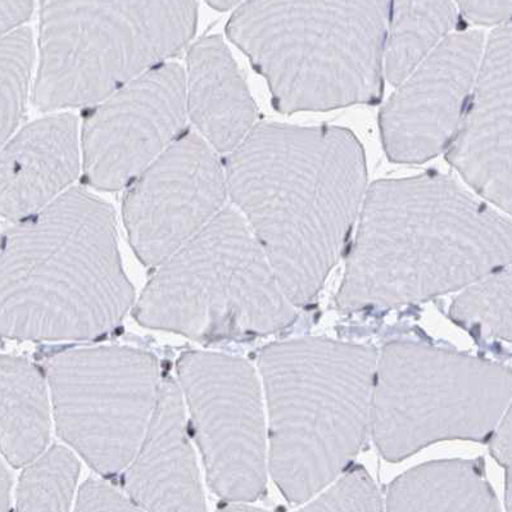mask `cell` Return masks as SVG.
Returning <instances> with one entry per match:
<instances>
[{
  "label": "cell",
  "mask_w": 512,
  "mask_h": 512,
  "mask_svg": "<svg viewBox=\"0 0 512 512\" xmlns=\"http://www.w3.org/2000/svg\"><path fill=\"white\" fill-rule=\"evenodd\" d=\"M278 284L244 217L225 207L157 266L135 319L201 342L258 337L293 320Z\"/></svg>",
  "instance_id": "6"
},
{
  "label": "cell",
  "mask_w": 512,
  "mask_h": 512,
  "mask_svg": "<svg viewBox=\"0 0 512 512\" xmlns=\"http://www.w3.org/2000/svg\"><path fill=\"white\" fill-rule=\"evenodd\" d=\"M125 470L124 487L140 510L206 509L188 439L183 393L169 376L161 380L146 434Z\"/></svg>",
  "instance_id": "14"
},
{
  "label": "cell",
  "mask_w": 512,
  "mask_h": 512,
  "mask_svg": "<svg viewBox=\"0 0 512 512\" xmlns=\"http://www.w3.org/2000/svg\"><path fill=\"white\" fill-rule=\"evenodd\" d=\"M77 511H139L129 496L110 484L90 479L80 488Z\"/></svg>",
  "instance_id": "22"
},
{
  "label": "cell",
  "mask_w": 512,
  "mask_h": 512,
  "mask_svg": "<svg viewBox=\"0 0 512 512\" xmlns=\"http://www.w3.org/2000/svg\"><path fill=\"white\" fill-rule=\"evenodd\" d=\"M178 374L211 488L224 500H256L265 432L255 371L237 357L192 351L180 356Z\"/></svg>",
  "instance_id": "8"
},
{
  "label": "cell",
  "mask_w": 512,
  "mask_h": 512,
  "mask_svg": "<svg viewBox=\"0 0 512 512\" xmlns=\"http://www.w3.org/2000/svg\"><path fill=\"white\" fill-rule=\"evenodd\" d=\"M81 174L80 125L53 113L18 128L0 147V216L18 222L71 189Z\"/></svg>",
  "instance_id": "13"
},
{
  "label": "cell",
  "mask_w": 512,
  "mask_h": 512,
  "mask_svg": "<svg viewBox=\"0 0 512 512\" xmlns=\"http://www.w3.org/2000/svg\"><path fill=\"white\" fill-rule=\"evenodd\" d=\"M197 0H40L34 102L88 107L179 56L197 26Z\"/></svg>",
  "instance_id": "5"
},
{
  "label": "cell",
  "mask_w": 512,
  "mask_h": 512,
  "mask_svg": "<svg viewBox=\"0 0 512 512\" xmlns=\"http://www.w3.org/2000/svg\"><path fill=\"white\" fill-rule=\"evenodd\" d=\"M26 466L17 488V509L69 510L80 471L74 453L65 447L53 446Z\"/></svg>",
  "instance_id": "18"
},
{
  "label": "cell",
  "mask_w": 512,
  "mask_h": 512,
  "mask_svg": "<svg viewBox=\"0 0 512 512\" xmlns=\"http://www.w3.org/2000/svg\"><path fill=\"white\" fill-rule=\"evenodd\" d=\"M122 216L131 247L157 267L225 208V166L196 131H185L125 188Z\"/></svg>",
  "instance_id": "10"
},
{
  "label": "cell",
  "mask_w": 512,
  "mask_h": 512,
  "mask_svg": "<svg viewBox=\"0 0 512 512\" xmlns=\"http://www.w3.org/2000/svg\"><path fill=\"white\" fill-rule=\"evenodd\" d=\"M389 0H246L228 36L276 111H332L383 95Z\"/></svg>",
  "instance_id": "4"
},
{
  "label": "cell",
  "mask_w": 512,
  "mask_h": 512,
  "mask_svg": "<svg viewBox=\"0 0 512 512\" xmlns=\"http://www.w3.org/2000/svg\"><path fill=\"white\" fill-rule=\"evenodd\" d=\"M206 2L219 11H228V9L240 6L246 0H206Z\"/></svg>",
  "instance_id": "27"
},
{
  "label": "cell",
  "mask_w": 512,
  "mask_h": 512,
  "mask_svg": "<svg viewBox=\"0 0 512 512\" xmlns=\"http://www.w3.org/2000/svg\"><path fill=\"white\" fill-rule=\"evenodd\" d=\"M185 98L188 119L217 153L233 152L256 126V103L220 36L190 48Z\"/></svg>",
  "instance_id": "15"
},
{
  "label": "cell",
  "mask_w": 512,
  "mask_h": 512,
  "mask_svg": "<svg viewBox=\"0 0 512 512\" xmlns=\"http://www.w3.org/2000/svg\"><path fill=\"white\" fill-rule=\"evenodd\" d=\"M185 70L166 62L85 107L81 175L90 188L116 192L187 131Z\"/></svg>",
  "instance_id": "9"
},
{
  "label": "cell",
  "mask_w": 512,
  "mask_h": 512,
  "mask_svg": "<svg viewBox=\"0 0 512 512\" xmlns=\"http://www.w3.org/2000/svg\"><path fill=\"white\" fill-rule=\"evenodd\" d=\"M382 498L365 471L355 470L303 511H380Z\"/></svg>",
  "instance_id": "21"
},
{
  "label": "cell",
  "mask_w": 512,
  "mask_h": 512,
  "mask_svg": "<svg viewBox=\"0 0 512 512\" xmlns=\"http://www.w3.org/2000/svg\"><path fill=\"white\" fill-rule=\"evenodd\" d=\"M480 287L466 292L464 297L473 302L474 316L471 315L461 325H473L483 330V326L497 337L511 339V271H495L491 278L484 280Z\"/></svg>",
  "instance_id": "20"
},
{
  "label": "cell",
  "mask_w": 512,
  "mask_h": 512,
  "mask_svg": "<svg viewBox=\"0 0 512 512\" xmlns=\"http://www.w3.org/2000/svg\"><path fill=\"white\" fill-rule=\"evenodd\" d=\"M457 22L452 0H389L384 75L401 84Z\"/></svg>",
  "instance_id": "17"
},
{
  "label": "cell",
  "mask_w": 512,
  "mask_h": 512,
  "mask_svg": "<svg viewBox=\"0 0 512 512\" xmlns=\"http://www.w3.org/2000/svg\"><path fill=\"white\" fill-rule=\"evenodd\" d=\"M484 36L448 35L401 84L379 116L385 153L397 163H423L446 151L468 107Z\"/></svg>",
  "instance_id": "11"
},
{
  "label": "cell",
  "mask_w": 512,
  "mask_h": 512,
  "mask_svg": "<svg viewBox=\"0 0 512 512\" xmlns=\"http://www.w3.org/2000/svg\"><path fill=\"white\" fill-rule=\"evenodd\" d=\"M462 15L477 25L500 26L510 22L511 0H456Z\"/></svg>",
  "instance_id": "23"
},
{
  "label": "cell",
  "mask_w": 512,
  "mask_h": 512,
  "mask_svg": "<svg viewBox=\"0 0 512 512\" xmlns=\"http://www.w3.org/2000/svg\"><path fill=\"white\" fill-rule=\"evenodd\" d=\"M44 374L33 362L0 355V452L21 468L42 455L49 441Z\"/></svg>",
  "instance_id": "16"
},
{
  "label": "cell",
  "mask_w": 512,
  "mask_h": 512,
  "mask_svg": "<svg viewBox=\"0 0 512 512\" xmlns=\"http://www.w3.org/2000/svg\"><path fill=\"white\" fill-rule=\"evenodd\" d=\"M34 6L35 0H0V40L25 27Z\"/></svg>",
  "instance_id": "24"
},
{
  "label": "cell",
  "mask_w": 512,
  "mask_h": 512,
  "mask_svg": "<svg viewBox=\"0 0 512 512\" xmlns=\"http://www.w3.org/2000/svg\"><path fill=\"white\" fill-rule=\"evenodd\" d=\"M492 451L501 464L511 465V411L507 412L505 423L493 441Z\"/></svg>",
  "instance_id": "25"
},
{
  "label": "cell",
  "mask_w": 512,
  "mask_h": 512,
  "mask_svg": "<svg viewBox=\"0 0 512 512\" xmlns=\"http://www.w3.org/2000/svg\"><path fill=\"white\" fill-rule=\"evenodd\" d=\"M58 433L104 477L128 468L160 391L156 356L129 347L53 353L44 361Z\"/></svg>",
  "instance_id": "7"
},
{
  "label": "cell",
  "mask_w": 512,
  "mask_h": 512,
  "mask_svg": "<svg viewBox=\"0 0 512 512\" xmlns=\"http://www.w3.org/2000/svg\"><path fill=\"white\" fill-rule=\"evenodd\" d=\"M34 60V36L29 27L0 40V147L20 128Z\"/></svg>",
  "instance_id": "19"
},
{
  "label": "cell",
  "mask_w": 512,
  "mask_h": 512,
  "mask_svg": "<svg viewBox=\"0 0 512 512\" xmlns=\"http://www.w3.org/2000/svg\"><path fill=\"white\" fill-rule=\"evenodd\" d=\"M473 93L447 161L488 202L511 212V25L497 26L483 49Z\"/></svg>",
  "instance_id": "12"
},
{
  "label": "cell",
  "mask_w": 512,
  "mask_h": 512,
  "mask_svg": "<svg viewBox=\"0 0 512 512\" xmlns=\"http://www.w3.org/2000/svg\"><path fill=\"white\" fill-rule=\"evenodd\" d=\"M12 479L6 466L0 460V511H6L11 505Z\"/></svg>",
  "instance_id": "26"
},
{
  "label": "cell",
  "mask_w": 512,
  "mask_h": 512,
  "mask_svg": "<svg viewBox=\"0 0 512 512\" xmlns=\"http://www.w3.org/2000/svg\"><path fill=\"white\" fill-rule=\"evenodd\" d=\"M360 212L347 284H371L374 301L432 297L510 265V221L450 176L376 181Z\"/></svg>",
  "instance_id": "3"
},
{
  "label": "cell",
  "mask_w": 512,
  "mask_h": 512,
  "mask_svg": "<svg viewBox=\"0 0 512 512\" xmlns=\"http://www.w3.org/2000/svg\"><path fill=\"white\" fill-rule=\"evenodd\" d=\"M112 207L71 188L3 234L0 338L89 341L113 332L133 307Z\"/></svg>",
  "instance_id": "2"
},
{
  "label": "cell",
  "mask_w": 512,
  "mask_h": 512,
  "mask_svg": "<svg viewBox=\"0 0 512 512\" xmlns=\"http://www.w3.org/2000/svg\"><path fill=\"white\" fill-rule=\"evenodd\" d=\"M3 233L0 231V244H2Z\"/></svg>",
  "instance_id": "29"
},
{
  "label": "cell",
  "mask_w": 512,
  "mask_h": 512,
  "mask_svg": "<svg viewBox=\"0 0 512 512\" xmlns=\"http://www.w3.org/2000/svg\"><path fill=\"white\" fill-rule=\"evenodd\" d=\"M433 398H434V400H438V398H437V394H436V393H434V394H433ZM433 407H434V409H436V407H437V401H434V402H433Z\"/></svg>",
  "instance_id": "28"
},
{
  "label": "cell",
  "mask_w": 512,
  "mask_h": 512,
  "mask_svg": "<svg viewBox=\"0 0 512 512\" xmlns=\"http://www.w3.org/2000/svg\"><path fill=\"white\" fill-rule=\"evenodd\" d=\"M228 194L276 280L310 301L346 246L367 190L364 148L338 126L258 124L229 153Z\"/></svg>",
  "instance_id": "1"
}]
</instances>
